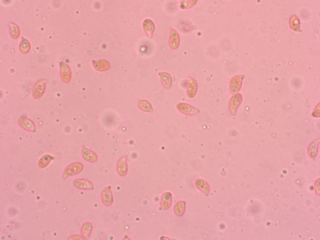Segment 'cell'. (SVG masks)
I'll use <instances>...</instances> for the list:
<instances>
[{"mask_svg":"<svg viewBox=\"0 0 320 240\" xmlns=\"http://www.w3.org/2000/svg\"><path fill=\"white\" fill-rule=\"evenodd\" d=\"M292 21L294 22H292V24H291V25H292V27H293V28H294L295 25H296L298 27V26L299 25H298V24L299 23V22H298V20L297 19L295 18V20H294V21Z\"/></svg>","mask_w":320,"mask_h":240,"instance_id":"cell-27","label":"cell"},{"mask_svg":"<svg viewBox=\"0 0 320 240\" xmlns=\"http://www.w3.org/2000/svg\"><path fill=\"white\" fill-rule=\"evenodd\" d=\"M117 170L118 174L121 176H124L127 174L128 167L126 157L123 156L119 159L117 164Z\"/></svg>","mask_w":320,"mask_h":240,"instance_id":"cell-12","label":"cell"},{"mask_svg":"<svg viewBox=\"0 0 320 240\" xmlns=\"http://www.w3.org/2000/svg\"><path fill=\"white\" fill-rule=\"evenodd\" d=\"M60 74L62 81L65 83L69 82L71 78V71L69 66L63 62L60 63Z\"/></svg>","mask_w":320,"mask_h":240,"instance_id":"cell-10","label":"cell"},{"mask_svg":"<svg viewBox=\"0 0 320 240\" xmlns=\"http://www.w3.org/2000/svg\"><path fill=\"white\" fill-rule=\"evenodd\" d=\"M30 44L29 41L26 38L22 40L19 45V49L23 53H28L30 49Z\"/></svg>","mask_w":320,"mask_h":240,"instance_id":"cell-25","label":"cell"},{"mask_svg":"<svg viewBox=\"0 0 320 240\" xmlns=\"http://www.w3.org/2000/svg\"><path fill=\"white\" fill-rule=\"evenodd\" d=\"M186 203L185 201H180L176 204L174 211L176 215L180 217L183 215L185 212Z\"/></svg>","mask_w":320,"mask_h":240,"instance_id":"cell-22","label":"cell"},{"mask_svg":"<svg viewBox=\"0 0 320 240\" xmlns=\"http://www.w3.org/2000/svg\"><path fill=\"white\" fill-rule=\"evenodd\" d=\"M47 80L41 79L37 81L34 84L32 90V95L35 99L41 98L45 91Z\"/></svg>","mask_w":320,"mask_h":240,"instance_id":"cell-2","label":"cell"},{"mask_svg":"<svg viewBox=\"0 0 320 240\" xmlns=\"http://www.w3.org/2000/svg\"><path fill=\"white\" fill-rule=\"evenodd\" d=\"M197 187L207 196L209 194L210 187L209 184L204 180L198 179L196 181Z\"/></svg>","mask_w":320,"mask_h":240,"instance_id":"cell-19","label":"cell"},{"mask_svg":"<svg viewBox=\"0 0 320 240\" xmlns=\"http://www.w3.org/2000/svg\"><path fill=\"white\" fill-rule=\"evenodd\" d=\"M172 202V195L169 192L164 193L162 196L160 201V205L164 210L168 209L171 206Z\"/></svg>","mask_w":320,"mask_h":240,"instance_id":"cell-14","label":"cell"},{"mask_svg":"<svg viewBox=\"0 0 320 240\" xmlns=\"http://www.w3.org/2000/svg\"><path fill=\"white\" fill-rule=\"evenodd\" d=\"M83 168V165L80 162H76L70 164L64 169L63 177L66 178L77 174L82 171Z\"/></svg>","mask_w":320,"mask_h":240,"instance_id":"cell-1","label":"cell"},{"mask_svg":"<svg viewBox=\"0 0 320 240\" xmlns=\"http://www.w3.org/2000/svg\"><path fill=\"white\" fill-rule=\"evenodd\" d=\"M54 158V157L50 154L44 155L39 160L38 162V166L41 168H45L48 165Z\"/></svg>","mask_w":320,"mask_h":240,"instance_id":"cell-20","label":"cell"},{"mask_svg":"<svg viewBox=\"0 0 320 240\" xmlns=\"http://www.w3.org/2000/svg\"><path fill=\"white\" fill-rule=\"evenodd\" d=\"M70 240H89L83 236L80 235H75L71 236L69 239Z\"/></svg>","mask_w":320,"mask_h":240,"instance_id":"cell-26","label":"cell"},{"mask_svg":"<svg viewBox=\"0 0 320 240\" xmlns=\"http://www.w3.org/2000/svg\"><path fill=\"white\" fill-rule=\"evenodd\" d=\"M81 154L85 160L89 162H95L98 159L96 154L92 150L87 148L84 145L82 146Z\"/></svg>","mask_w":320,"mask_h":240,"instance_id":"cell-11","label":"cell"},{"mask_svg":"<svg viewBox=\"0 0 320 240\" xmlns=\"http://www.w3.org/2000/svg\"><path fill=\"white\" fill-rule=\"evenodd\" d=\"M139 108L142 111L148 112H152L153 111V107L151 103L147 100H142L138 103Z\"/></svg>","mask_w":320,"mask_h":240,"instance_id":"cell-23","label":"cell"},{"mask_svg":"<svg viewBox=\"0 0 320 240\" xmlns=\"http://www.w3.org/2000/svg\"><path fill=\"white\" fill-rule=\"evenodd\" d=\"M143 27L147 36L151 38L155 29V25L152 21L149 19H145L143 23Z\"/></svg>","mask_w":320,"mask_h":240,"instance_id":"cell-17","label":"cell"},{"mask_svg":"<svg viewBox=\"0 0 320 240\" xmlns=\"http://www.w3.org/2000/svg\"><path fill=\"white\" fill-rule=\"evenodd\" d=\"M319 142V139H317L314 141L310 145L308 149V152L309 156L311 158H314L316 156Z\"/></svg>","mask_w":320,"mask_h":240,"instance_id":"cell-21","label":"cell"},{"mask_svg":"<svg viewBox=\"0 0 320 240\" xmlns=\"http://www.w3.org/2000/svg\"><path fill=\"white\" fill-rule=\"evenodd\" d=\"M177 109L181 113L186 115L192 116L200 112V110L191 105L184 102L178 103Z\"/></svg>","mask_w":320,"mask_h":240,"instance_id":"cell-5","label":"cell"},{"mask_svg":"<svg viewBox=\"0 0 320 240\" xmlns=\"http://www.w3.org/2000/svg\"><path fill=\"white\" fill-rule=\"evenodd\" d=\"M18 123L21 128L26 130L33 132H36L35 123L32 120L28 118L20 117L18 119Z\"/></svg>","mask_w":320,"mask_h":240,"instance_id":"cell-8","label":"cell"},{"mask_svg":"<svg viewBox=\"0 0 320 240\" xmlns=\"http://www.w3.org/2000/svg\"><path fill=\"white\" fill-rule=\"evenodd\" d=\"M93 230L92 224L89 222H85L81 226V234L89 239Z\"/></svg>","mask_w":320,"mask_h":240,"instance_id":"cell-18","label":"cell"},{"mask_svg":"<svg viewBox=\"0 0 320 240\" xmlns=\"http://www.w3.org/2000/svg\"><path fill=\"white\" fill-rule=\"evenodd\" d=\"M72 184L75 188L79 190H92L94 189V187L92 182L85 178L76 179L73 181Z\"/></svg>","mask_w":320,"mask_h":240,"instance_id":"cell-7","label":"cell"},{"mask_svg":"<svg viewBox=\"0 0 320 240\" xmlns=\"http://www.w3.org/2000/svg\"><path fill=\"white\" fill-rule=\"evenodd\" d=\"M9 33L11 37L14 39H17L19 37L20 30L19 27L15 24L10 23Z\"/></svg>","mask_w":320,"mask_h":240,"instance_id":"cell-24","label":"cell"},{"mask_svg":"<svg viewBox=\"0 0 320 240\" xmlns=\"http://www.w3.org/2000/svg\"><path fill=\"white\" fill-rule=\"evenodd\" d=\"M92 65L95 69L99 71H104L110 67V64L107 61L104 59L93 60Z\"/></svg>","mask_w":320,"mask_h":240,"instance_id":"cell-16","label":"cell"},{"mask_svg":"<svg viewBox=\"0 0 320 240\" xmlns=\"http://www.w3.org/2000/svg\"><path fill=\"white\" fill-rule=\"evenodd\" d=\"M187 95L188 98H192L196 95L198 90V83L196 80L192 78L187 77Z\"/></svg>","mask_w":320,"mask_h":240,"instance_id":"cell-9","label":"cell"},{"mask_svg":"<svg viewBox=\"0 0 320 240\" xmlns=\"http://www.w3.org/2000/svg\"><path fill=\"white\" fill-rule=\"evenodd\" d=\"M100 197L102 202L105 206L109 207L112 204L113 197L110 186H106L103 188L101 192Z\"/></svg>","mask_w":320,"mask_h":240,"instance_id":"cell-4","label":"cell"},{"mask_svg":"<svg viewBox=\"0 0 320 240\" xmlns=\"http://www.w3.org/2000/svg\"><path fill=\"white\" fill-rule=\"evenodd\" d=\"M244 78V75H239L234 76L231 79L229 84V91L231 94H235L240 90Z\"/></svg>","mask_w":320,"mask_h":240,"instance_id":"cell-3","label":"cell"},{"mask_svg":"<svg viewBox=\"0 0 320 240\" xmlns=\"http://www.w3.org/2000/svg\"><path fill=\"white\" fill-rule=\"evenodd\" d=\"M242 101V95L239 93L233 95L230 99L228 108L230 112L233 115H236L237 110L241 104Z\"/></svg>","mask_w":320,"mask_h":240,"instance_id":"cell-6","label":"cell"},{"mask_svg":"<svg viewBox=\"0 0 320 240\" xmlns=\"http://www.w3.org/2000/svg\"><path fill=\"white\" fill-rule=\"evenodd\" d=\"M170 34L169 39V43L171 48L174 49H176L178 47L180 41L179 34L175 30L171 29H170Z\"/></svg>","mask_w":320,"mask_h":240,"instance_id":"cell-13","label":"cell"},{"mask_svg":"<svg viewBox=\"0 0 320 240\" xmlns=\"http://www.w3.org/2000/svg\"><path fill=\"white\" fill-rule=\"evenodd\" d=\"M158 75L160 76V81L164 88L167 89L171 88L172 81L170 75L166 72H160Z\"/></svg>","mask_w":320,"mask_h":240,"instance_id":"cell-15","label":"cell"}]
</instances>
